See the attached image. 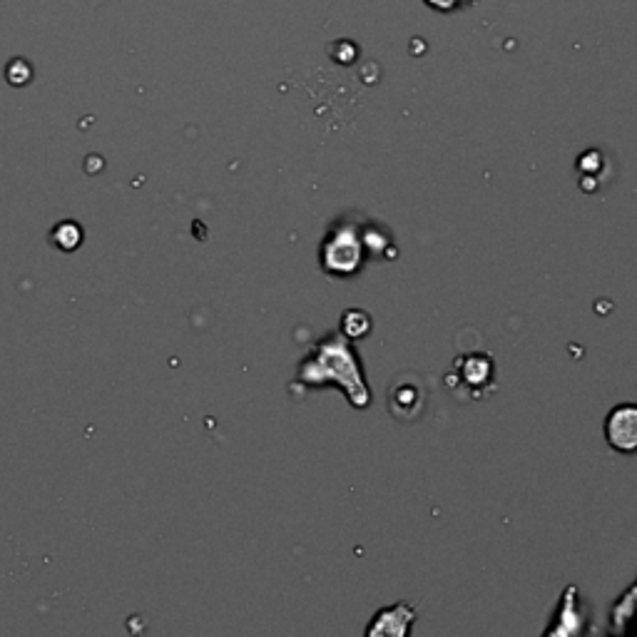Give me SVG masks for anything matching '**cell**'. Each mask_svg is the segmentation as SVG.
Segmentation results:
<instances>
[{
    "label": "cell",
    "mask_w": 637,
    "mask_h": 637,
    "mask_svg": "<svg viewBox=\"0 0 637 637\" xmlns=\"http://www.w3.org/2000/svg\"><path fill=\"white\" fill-rule=\"evenodd\" d=\"M297 381L307 386H336L344 391L354 409H366L371 404V391L366 386L364 369L354 341L346 339L341 331L326 334L309 351L297 369Z\"/></svg>",
    "instance_id": "1"
},
{
    "label": "cell",
    "mask_w": 637,
    "mask_h": 637,
    "mask_svg": "<svg viewBox=\"0 0 637 637\" xmlns=\"http://www.w3.org/2000/svg\"><path fill=\"white\" fill-rule=\"evenodd\" d=\"M376 224H361L359 219L339 217L324 234L319 247V264L324 274L349 279L364 269L366 259L376 257L381 247H391V237L379 242Z\"/></svg>",
    "instance_id": "2"
},
{
    "label": "cell",
    "mask_w": 637,
    "mask_h": 637,
    "mask_svg": "<svg viewBox=\"0 0 637 637\" xmlns=\"http://www.w3.org/2000/svg\"><path fill=\"white\" fill-rule=\"evenodd\" d=\"M426 389L419 376H396L389 389V411L396 421H416L424 414Z\"/></svg>",
    "instance_id": "3"
},
{
    "label": "cell",
    "mask_w": 637,
    "mask_h": 637,
    "mask_svg": "<svg viewBox=\"0 0 637 637\" xmlns=\"http://www.w3.org/2000/svg\"><path fill=\"white\" fill-rule=\"evenodd\" d=\"M605 438L618 453H633L637 448V409L620 404L605 419Z\"/></svg>",
    "instance_id": "4"
},
{
    "label": "cell",
    "mask_w": 637,
    "mask_h": 637,
    "mask_svg": "<svg viewBox=\"0 0 637 637\" xmlns=\"http://www.w3.org/2000/svg\"><path fill=\"white\" fill-rule=\"evenodd\" d=\"M416 620V610L409 603H396L391 608L379 610V613L371 618L366 635L369 637H406L411 633V625Z\"/></svg>",
    "instance_id": "5"
},
{
    "label": "cell",
    "mask_w": 637,
    "mask_h": 637,
    "mask_svg": "<svg viewBox=\"0 0 637 637\" xmlns=\"http://www.w3.org/2000/svg\"><path fill=\"white\" fill-rule=\"evenodd\" d=\"M583 613H580V590L568 585L560 595L558 610H555L553 625L545 630V635H575L583 633Z\"/></svg>",
    "instance_id": "6"
},
{
    "label": "cell",
    "mask_w": 637,
    "mask_h": 637,
    "mask_svg": "<svg viewBox=\"0 0 637 637\" xmlns=\"http://www.w3.org/2000/svg\"><path fill=\"white\" fill-rule=\"evenodd\" d=\"M371 331V319L366 312L359 309H346L344 317H341V334L349 341H361Z\"/></svg>",
    "instance_id": "7"
},
{
    "label": "cell",
    "mask_w": 637,
    "mask_h": 637,
    "mask_svg": "<svg viewBox=\"0 0 637 637\" xmlns=\"http://www.w3.org/2000/svg\"><path fill=\"white\" fill-rule=\"evenodd\" d=\"M50 242L58 249H63V252H73V249H78L80 242H83V229L75 222H60L58 227L50 232Z\"/></svg>",
    "instance_id": "8"
},
{
    "label": "cell",
    "mask_w": 637,
    "mask_h": 637,
    "mask_svg": "<svg viewBox=\"0 0 637 637\" xmlns=\"http://www.w3.org/2000/svg\"><path fill=\"white\" fill-rule=\"evenodd\" d=\"M478 361H481V356H471V359L463 364V376H466L468 384H483V381H486L483 376H491V371H486V374H483V371L478 369Z\"/></svg>",
    "instance_id": "9"
},
{
    "label": "cell",
    "mask_w": 637,
    "mask_h": 637,
    "mask_svg": "<svg viewBox=\"0 0 637 637\" xmlns=\"http://www.w3.org/2000/svg\"><path fill=\"white\" fill-rule=\"evenodd\" d=\"M471 3L473 0H426L428 8L438 10V13H453V10H461Z\"/></svg>",
    "instance_id": "10"
}]
</instances>
